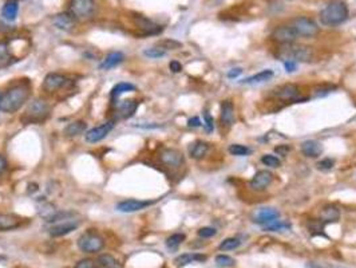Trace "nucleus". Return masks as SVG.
Returning <instances> with one entry per match:
<instances>
[{
	"mask_svg": "<svg viewBox=\"0 0 356 268\" xmlns=\"http://www.w3.org/2000/svg\"><path fill=\"white\" fill-rule=\"evenodd\" d=\"M273 180V174L269 170H260L253 176L250 181V188L255 191H264Z\"/></svg>",
	"mask_w": 356,
	"mask_h": 268,
	"instance_id": "17",
	"label": "nucleus"
},
{
	"mask_svg": "<svg viewBox=\"0 0 356 268\" xmlns=\"http://www.w3.org/2000/svg\"><path fill=\"white\" fill-rule=\"evenodd\" d=\"M98 263L100 264V267L119 268V263L115 260L111 255H100V256L98 257Z\"/></svg>",
	"mask_w": 356,
	"mask_h": 268,
	"instance_id": "35",
	"label": "nucleus"
},
{
	"mask_svg": "<svg viewBox=\"0 0 356 268\" xmlns=\"http://www.w3.org/2000/svg\"><path fill=\"white\" fill-rule=\"evenodd\" d=\"M299 93L300 88L297 84L288 83L281 86L277 92H275V96L277 97L279 100L283 101H296V98L299 97Z\"/></svg>",
	"mask_w": 356,
	"mask_h": 268,
	"instance_id": "19",
	"label": "nucleus"
},
{
	"mask_svg": "<svg viewBox=\"0 0 356 268\" xmlns=\"http://www.w3.org/2000/svg\"><path fill=\"white\" fill-rule=\"evenodd\" d=\"M135 86L133 83H129V82H121V83H117L111 90V98L113 100H118L119 97L125 94V93H130L134 92Z\"/></svg>",
	"mask_w": 356,
	"mask_h": 268,
	"instance_id": "30",
	"label": "nucleus"
},
{
	"mask_svg": "<svg viewBox=\"0 0 356 268\" xmlns=\"http://www.w3.org/2000/svg\"><path fill=\"white\" fill-rule=\"evenodd\" d=\"M291 228L292 226L289 224V222L276 220V221L272 222V224L264 227V231L265 232H283V231H288V230H291Z\"/></svg>",
	"mask_w": 356,
	"mask_h": 268,
	"instance_id": "32",
	"label": "nucleus"
},
{
	"mask_svg": "<svg viewBox=\"0 0 356 268\" xmlns=\"http://www.w3.org/2000/svg\"><path fill=\"white\" fill-rule=\"evenodd\" d=\"M20 227V218L15 214L8 213H0V232H6V231H12L19 228Z\"/></svg>",
	"mask_w": 356,
	"mask_h": 268,
	"instance_id": "21",
	"label": "nucleus"
},
{
	"mask_svg": "<svg viewBox=\"0 0 356 268\" xmlns=\"http://www.w3.org/2000/svg\"><path fill=\"white\" fill-rule=\"evenodd\" d=\"M280 217V213L277 209L275 208H263L260 211L257 212L256 216L253 217V221L259 224V226L267 227L269 224L275 222L277 218Z\"/></svg>",
	"mask_w": 356,
	"mask_h": 268,
	"instance_id": "16",
	"label": "nucleus"
},
{
	"mask_svg": "<svg viewBox=\"0 0 356 268\" xmlns=\"http://www.w3.org/2000/svg\"><path fill=\"white\" fill-rule=\"evenodd\" d=\"M162 164L169 168H180L184 164V156L180 150L177 149H164L160 154Z\"/></svg>",
	"mask_w": 356,
	"mask_h": 268,
	"instance_id": "13",
	"label": "nucleus"
},
{
	"mask_svg": "<svg viewBox=\"0 0 356 268\" xmlns=\"http://www.w3.org/2000/svg\"><path fill=\"white\" fill-rule=\"evenodd\" d=\"M8 63V51L4 47L0 46V67Z\"/></svg>",
	"mask_w": 356,
	"mask_h": 268,
	"instance_id": "46",
	"label": "nucleus"
},
{
	"mask_svg": "<svg viewBox=\"0 0 356 268\" xmlns=\"http://www.w3.org/2000/svg\"><path fill=\"white\" fill-rule=\"evenodd\" d=\"M18 12H19V4L16 0H8L7 3L3 6V10H2V16L4 19L8 20V22H14L18 16Z\"/></svg>",
	"mask_w": 356,
	"mask_h": 268,
	"instance_id": "27",
	"label": "nucleus"
},
{
	"mask_svg": "<svg viewBox=\"0 0 356 268\" xmlns=\"http://www.w3.org/2000/svg\"><path fill=\"white\" fill-rule=\"evenodd\" d=\"M242 74V70L241 69H232L228 71V78H230V79H234V78H237L238 75H241Z\"/></svg>",
	"mask_w": 356,
	"mask_h": 268,
	"instance_id": "51",
	"label": "nucleus"
},
{
	"mask_svg": "<svg viewBox=\"0 0 356 268\" xmlns=\"http://www.w3.org/2000/svg\"><path fill=\"white\" fill-rule=\"evenodd\" d=\"M143 55L150 58V59H158V58L165 57V55H166V51H165L164 49H161V47H151V49H146V50L143 51Z\"/></svg>",
	"mask_w": 356,
	"mask_h": 268,
	"instance_id": "37",
	"label": "nucleus"
},
{
	"mask_svg": "<svg viewBox=\"0 0 356 268\" xmlns=\"http://www.w3.org/2000/svg\"><path fill=\"white\" fill-rule=\"evenodd\" d=\"M185 239H186V236H185L184 234H174L166 239V243H165V244H166V247H168L170 251H174V249H177L182 244V241H185Z\"/></svg>",
	"mask_w": 356,
	"mask_h": 268,
	"instance_id": "31",
	"label": "nucleus"
},
{
	"mask_svg": "<svg viewBox=\"0 0 356 268\" xmlns=\"http://www.w3.org/2000/svg\"><path fill=\"white\" fill-rule=\"evenodd\" d=\"M261 162L265 165V166H271V168H279L280 166V160L276 156H271V154H265L261 157Z\"/></svg>",
	"mask_w": 356,
	"mask_h": 268,
	"instance_id": "40",
	"label": "nucleus"
},
{
	"mask_svg": "<svg viewBox=\"0 0 356 268\" xmlns=\"http://www.w3.org/2000/svg\"><path fill=\"white\" fill-rule=\"evenodd\" d=\"M229 153L232 156H238V157H244V156H248L252 150L246 148L244 145H238V144H233V145L229 146Z\"/></svg>",
	"mask_w": 356,
	"mask_h": 268,
	"instance_id": "36",
	"label": "nucleus"
},
{
	"mask_svg": "<svg viewBox=\"0 0 356 268\" xmlns=\"http://www.w3.org/2000/svg\"><path fill=\"white\" fill-rule=\"evenodd\" d=\"M181 46H182V44H181L180 42L174 40V39H164V40H160V42H158V47L164 49L165 51L176 50V49H180Z\"/></svg>",
	"mask_w": 356,
	"mask_h": 268,
	"instance_id": "38",
	"label": "nucleus"
},
{
	"mask_svg": "<svg viewBox=\"0 0 356 268\" xmlns=\"http://www.w3.org/2000/svg\"><path fill=\"white\" fill-rule=\"evenodd\" d=\"M86 127H87V125H86L84 121H75V122H71L65 127V136L69 138L78 137V136H81V134H83L84 131H86Z\"/></svg>",
	"mask_w": 356,
	"mask_h": 268,
	"instance_id": "28",
	"label": "nucleus"
},
{
	"mask_svg": "<svg viewBox=\"0 0 356 268\" xmlns=\"http://www.w3.org/2000/svg\"><path fill=\"white\" fill-rule=\"evenodd\" d=\"M209 152V144L204 141H195L193 144H190L189 146V154L190 157L194 160H201L207 156V153Z\"/></svg>",
	"mask_w": 356,
	"mask_h": 268,
	"instance_id": "25",
	"label": "nucleus"
},
{
	"mask_svg": "<svg viewBox=\"0 0 356 268\" xmlns=\"http://www.w3.org/2000/svg\"><path fill=\"white\" fill-rule=\"evenodd\" d=\"M291 27L295 31V34L297 35V38H315L319 34V26L316 22L306 16H299L291 22Z\"/></svg>",
	"mask_w": 356,
	"mask_h": 268,
	"instance_id": "5",
	"label": "nucleus"
},
{
	"mask_svg": "<svg viewBox=\"0 0 356 268\" xmlns=\"http://www.w3.org/2000/svg\"><path fill=\"white\" fill-rule=\"evenodd\" d=\"M53 23L57 28L62 31H66V32H70L73 31L77 26V19L74 18V15L71 12H61V14H57V15L53 18Z\"/></svg>",
	"mask_w": 356,
	"mask_h": 268,
	"instance_id": "12",
	"label": "nucleus"
},
{
	"mask_svg": "<svg viewBox=\"0 0 356 268\" xmlns=\"http://www.w3.org/2000/svg\"><path fill=\"white\" fill-rule=\"evenodd\" d=\"M275 75L273 70H263L261 73H257L252 77L245 78L244 80H241V83L244 84H253V83H261V82H267V80H271L272 77Z\"/></svg>",
	"mask_w": 356,
	"mask_h": 268,
	"instance_id": "29",
	"label": "nucleus"
},
{
	"mask_svg": "<svg viewBox=\"0 0 356 268\" xmlns=\"http://www.w3.org/2000/svg\"><path fill=\"white\" fill-rule=\"evenodd\" d=\"M135 24H137L139 30H142V32L145 35H157L162 31L161 26L153 23L151 20H149L147 18H143L141 15L135 16Z\"/></svg>",
	"mask_w": 356,
	"mask_h": 268,
	"instance_id": "18",
	"label": "nucleus"
},
{
	"mask_svg": "<svg viewBox=\"0 0 356 268\" xmlns=\"http://www.w3.org/2000/svg\"><path fill=\"white\" fill-rule=\"evenodd\" d=\"M240 244H241L240 239L228 238L225 239V240L221 241V244H220L219 248L221 249V251H232V249H236L237 247H240Z\"/></svg>",
	"mask_w": 356,
	"mask_h": 268,
	"instance_id": "33",
	"label": "nucleus"
},
{
	"mask_svg": "<svg viewBox=\"0 0 356 268\" xmlns=\"http://www.w3.org/2000/svg\"><path fill=\"white\" fill-rule=\"evenodd\" d=\"M79 227V222L74 221V220H65V221L57 222L55 226H53L48 230V234L53 238H62V236H66V235L71 234L73 231H75Z\"/></svg>",
	"mask_w": 356,
	"mask_h": 268,
	"instance_id": "14",
	"label": "nucleus"
},
{
	"mask_svg": "<svg viewBox=\"0 0 356 268\" xmlns=\"http://www.w3.org/2000/svg\"><path fill=\"white\" fill-rule=\"evenodd\" d=\"M77 244L78 248L81 249L82 252L95 253L99 252L100 249L104 248L105 240L102 239V236H99V235L95 234V232L88 231V232H84L81 238L78 239Z\"/></svg>",
	"mask_w": 356,
	"mask_h": 268,
	"instance_id": "6",
	"label": "nucleus"
},
{
	"mask_svg": "<svg viewBox=\"0 0 356 268\" xmlns=\"http://www.w3.org/2000/svg\"><path fill=\"white\" fill-rule=\"evenodd\" d=\"M340 218V211L336 205L333 204H329V205H326L323 208L322 212H320V220H322L324 224L326 222H335Z\"/></svg>",
	"mask_w": 356,
	"mask_h": 268,
	"instance_id": "24",
	"label": "nucleus"
},
{
	"mask_svg": "<svg viewBox=\"0 0 356 268\" xmlns=\"http://www.w3.org/2000/svg\"><path fill=\"white\" fill-rule=\"evenodd\" d=\"M151 204H154V201H143V200L129 199L118 203L115 208H117V211L122 212V213H133V212L142 211V209L150 207Z\"/></svg>",
	"mask_w": 356,
	"mask_h": 268,
	"instance_id": "10",
	"label": "nucleus"
},
{
	"mask_svg": "<svg viewBox=\"0 0 356 268\" xmlns=\"http://www.w3.org/2000/svg\"><path fill=\"white\" fill-rule=\"evenodd\" d=\"M204 118H205V129H207V131L212 133V131L215 130V119H213L209 111L204 113Z\"/></svg>",
	"mask_w": 356,
	"mask_h": 268,
	"instance_id": "45",
	"label": "nucleus"
},
{
	"mask_svg": "<svg viewBox=\"0 0 356 268\" xmlns=\"http://www.w3.org/2000/svg\"><path fill=\"white\" fill-rule=\"evenodd\" d=\"M348 18V7L343 0H332L320 12V20L324 26H339Z\"/></svg>",
	"mask_w": 356,
	"mask_h": 268,
	"instance_id": "2",
	"label": "nucleus"
},
{
	"mask_svg": "<svg viewBox=\"0 0 356 268\" xmlns=\"http://www.w3.org/2000/svg\"><path fill=\"white\" fill-rule=\"evenodd\" d=\"M125 59V55H123L121 51H113V53L108 54L106 58L104 59V62L100 63L99 69L100 70H111L117 67L118 65H121Z\"/></svg>",
	"mask_w": 356,
	"mask_h": 268,
	"instance_id": "22",
	"label": "nucleus"
},
{
	"mask_svg": "<svg viewBox=\"0 0 356 268\" xmlns=\"http://www.w3.org/2000/svg\"><path fill=\"white\" fill-rule=\"evenodd\" d=\"M169 69L172 70V73H180V71H182V65L180 62L172 61L169 63Z\"/></svg>",
	"mask_w": 356,
	"mask_h": 268,
	"instance_id": "49",
	"label": "nucleus"
},
{
	"mask_svg": "<svg viewBox=\"0 0 356 268\" xmlns=\"http://www.w3.org/2000/svg\"><path fill=\"white\" fill-rule=\"evenodd\" d=\"M114 126L115 121H106V122L100 123L98 126L92 127V129L86 131L84 133V138L90 144H96V142L102 141V140L108 137L109 133L114 129Z\"/></svg>",
	"mask_w": 356,
	"mask_h": 268,
	"instance_id": "8",
	"label": "nucleus"
},
{
	"mask_svg": "<svg viewBox=\"0 0 356 268\" xmlns=\"http://www.w3.org/2000/svg\"><path fill=\"white\" fill-rule=\"evenodd\" d=\"M236 264V260L233 257L228 256V255H217L216 256V265L220 268H229L233 267Z\"/></svg>",
	"mask_w": 356,
	"mask_h": 268,
	"instance_id": "34",
	"label": "nucleus"
},
{
	"mask_svg": "<svg viewBox=\"0 0 356 268\" xmlns=\"http://www.w3.org/2000/svg\"><path fill=\"white\" fill-rule=\"evenodd\" d=\"M48 113H50V107H48L47 102L36 98V100L31 101L28 104L27 110H26L22 119L27 123H39L43 122L48 117Z\"/></svg>",
	"mask_w": 356,
	"mask_h": 268,
	"instance_id": "4",
	"label": "nucleus"
},
{
	"mask_svg": "<svg viewBox=\"0 0 356 268\" xmlns=\"http://www.w3.org/2000/svg\"><path fill=\"white\" fill-rule=\"evenodd\" d=\"M6 168H7V161L3 156H0V174L6 170Z\"/></svg>",
	"mask_w": 356,
	"mask_h": 268,
	"instance_id": "52",
	"label": "nucleus"
},
{
	"mask_svg": "<svg viewBox=\"0 0 356 268\" xmlns=\"http://www.w3.org/2000/svg\"><path fill=\"white\" fill-rule=\"evenodd\" d=\"M55 213H57V211H55L54 207H53L51 204H47V203L43 204L42 207H40V209H39V214H40L46 221L51 217V216H54Z\"/></svg>",
	"mask_w": 356,
	"mask_h": 268,
	"instance_id": "39",
	"label": "nucleus"
},
{
	"mask_svg": "<svg viewBox=\"0 0 356 268\" xmlns=\"http://www.w3.org/2000/svg\"><path fill=\"white\" fill-rule=\"evenodd\" d=\"M75 268H100V264L98 260H91V259H83V260L78 261Z\"/></svg>",
	"mask_w": 356,
	"mask_h": 268,
	"instance_id": "43",
	"label": "nucleus"
},
{
	"mask_svg": "<svg viewBox=\"0 0 356 268\" xmlns=\"http://www.w3.org/2000/svg\"><path fill=\"white\" fill-rule=\"evenodd\" d=\"M216 234H217V231H216L215 228H212V227H204V228H201V230L198 231V236L202 239L213 238Z\"/></svg>",
	"mask_w": 356,
	"mask_h": 268,
	"instance_id": "44",
	"label": "nucleus"
},
{
	"mask_svg": "<svg viewBox=\"0 0 356 268\" xmlns=\"http://www.w3.org/2000/svg\"><path fill=\"white\" fill-rule=\"evenodd\" d=\"M307 227H308V230L312 232V234H322L323 228H324V222L322 221V220H310V221L307 222Z\"/></svg>",
	"mask_w": 356,
	"mask_h": 268,
	"instance_id": "41",
	"label": "nucleus"
},
{
	"mask_svg": "<svg viewBox=\"0 0 356 268\" xmlns=\"http://www.w3.org/2000/svg\"><path fill=\"white\" fill-rule=\"evenodd\" d=\"M201 125H202V123H201V119H199L198 117H193V118H190L188 121L189 127H199Z\"/></svg>",
	"mask_w": 356,
	"mask_h": 268,
	"instance_id": "50",
	"label": "nucleus"
},
{
	"mask_svg": "<svg viewBox=\"0 0 356 268\" xmlns=\"http://www.w3.org/2000/svg\"><path fill=\"white\" fill-rule=\"evenodd\" d=\"M279 53L280 57L284 58L285 61L293 62H311L312 61V57H314L312 47L296 44L295 42L281 44Z\"/></svg>",
	"mask_w": 356,
	"mask_h": 268,
	"instance_id": "3",
	"label": "nucleus"
},
{
	"mask_svg": "<svg viewBox=\"0 0 356 268\" xmlns=\"http://www.w3.org/2000/svg\"><path fill=\"white\" fill-rule=\"evenodd\" d=\"M138 102L134 100L119 101L115 106V118L117 119H127L134 115L138 109Z\"/></svg>",
	"mask_w": 356,
	"mask_h": 268,
	"instance_id": "11",
	"label": "nucleus"
},
{
	"mask_svg": "<svg viewBox=\"0 0 356 268\" xmlns=\"http://www.w3.org/2000/svg\"><path fill=\"white\" fill-rule=\"evenodd\" d=\"M333 166H335V161L332 158H324V160L319 161L318 164H316V168L319 170H322V172H328Z\"/></svg>",
	"mask_w": 356,
	"mask_h": 268,
	"instance_id": "42",
	"label": "nucleus"
},
{
	"mask_svg": "<svg viewBox=\"0 0 356 268\" xmlns=\"http://www.w3.org/2000/svg\"><path fill=\"white\" fill-rule=\"evenodd\" d=\"M272 38L276 42L285 44V43H293L297 39V35L295 34V31L291 27V24H284V26H279L272 32Z\"/></svg>",
	"mask_w": 356,
	"mask_h": 268,
	"instance_id": "15",
	"label": "nucleus"
},
{
	"mask_svg": "<svg viewBox=\"0 0 356 268\" xmlns=\"http://www.w3.org/2000/svg\"><path fill=\"white\" fill-rule=\"evenodd\" d=\"M95 11L94 0H71L70 2V12L75 19H90Z\"/></svg>",
	"mask_w": 356,
	"mask_h": 268,
	"instance_id": "7",
	"label": "nucleus"
},
{
	"mask_svg": "<svg viewBox=\"0 0 356 268\" xmlns=\"http://www.w3.org/2000/svg\"><path fill=\"white\" fill-rule=\"evenodd\" d=\"M284 67L287 70V73H293L297 70V63L293 61H284Z\"/></svg>",
	"mask_w": 356,
	"mask_h": 268,
	"instance_id": "48",
	"label": "nucleus"
},
{
	"mask_svg": "<svg viewBox=\"0 0 356 268\" xmlns=\"http://www.w3.org/2000/svg\"><path fill=\"white\" fill-rule=\"evenodd\" d=\"M207 260V256L202 255V253H182L180 256L176 257V263L178 267H184V265H188L190 263H195V261H205Z\"/></svg>",
	"mask_w": 356,
	"mask_h": 268,
	"instance_id": "26",
	"label": "nucleus"
},
{
	"mask_svg": "<svg viewBox=\"0 0 356 268\" xmlns=\"http://www.w3.org/2000/svg\"><path fill=\"white\" fill-rule=\"evenodd\" d=\"M234 122V109L232 101H224L221 104V123L222 126H230Z\"/></svg>",
	"mask_w": 356,
	"mask_h": 268,
	"instance_id": "23",
	"label": "nucleus"
},
{
	"mask_svg": "<svg viewBox=\"0 0 356 268\" xmlns=\"http://www.w3.org/2000/svg\"><path fill=\"white\" fill-rule=\"evenodd\" d=\"M301 152L306 157L318 158L319 156H322L323 146L319 141L308 140V141H304L301 144Z\"/></svg>",
	"mask_w": 356,
	"mask_h": 268,
	"instance_id": "20",
	"label": "nucleus"
},
{
	"mask_svg": "<svg viewBox=\"0 0 356 268\" xmlns=\"http://www.w3.org/2000/svg\"><path fill=\"white\" fill-rule=\"evenodd\" d=\"M275 152L277 154H280V156H287L289 152H291V146L289 145H280V146H276Z\"/></svg>",
	"mask_w": 356,
	"mask_h": 268,
	"instance_id": "47",
	"label": "nucleus"
},
{
	"mask_svg": "<svg viewBox=\"0 0 356 268\" xmlns=\"http://www.w3.org/2000/svg\"><path fill=\"white\" fill-rule=\"evenodd\" d=\"M30 87L28 84H16L8 88L3 96H0V111L15 113L28 101Z\"/></svg>",
	"mask_w": 356,
	"mask_h": 268,
	"instance_id": "1",
	"label": "nucleus"
},
{
	"mask_svg": "<svg viewBox=\"0 0 356 268\" xmlns=\"http://www.w3.org/2000/svg\"><path fill=\"white\" fill-rule=\"evenodd\" d=\"M70 84V79L63 74L50 73L47 74L44 80H43V88L47 93H54L57 90H61L63 87H67Z\"/></svg>",
	"mask_w": 356,
	"mask_h": 268,
	"instance_id": "9",
	"label": "nucleus"
}]
</instances>
